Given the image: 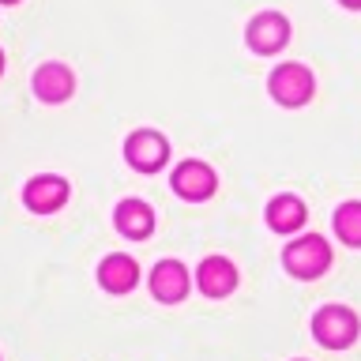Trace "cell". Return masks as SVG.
Listing matches in <instances>:
<instances>
[{
  "label": "cell",
  "mask_w": 361,
  "mask_h": 361,
  "mask_svg": "<svg viewBox=\"0 0 361 361\" xmlns=\"http://www.w3.org/2000/svg\"><path fill=\"white\" fill-rule=\"evenodd\" d=\"M282 264H286V271L298 279H320L324 271L331 267V245H327L320 233H305V237H298V241H290L282 248Z\"/></svg>",
  "instance_id": "6da1fadb"
},
{
  "label": "cell",
  "mask_w": 361,
  "mask_h": 361,
  "mask_svg": "<svg viewBox=\"0 0 361 361\" xmlns=\"http://www.w3.org/2000/svg\"><path fill=\"white\" fill-rule=\"evenodd\" d=\"M357 331H361V324H357L354 309H346V305H324L312 316V335L327 350H346L357 338Z\"/></svg>",
  "instance_id": "7a4b0ae2"
},
{
  "label": "cell",
  "mask_w": 361,
  "mask_h": 361,
  "mask_svg": "<svg viewBox=\"0 0 361 361\" xmlns=\"http://www.w3.org/2000/svg\"><path fill=\"white\" fill-rule=\"evenodd\" d=\"M267 90H271V98H275L279 106L298 109V106H305V102L312 98L316 79H312V72H309L305 64H293V61H286V64H279L275 72H271V79H267Z\"/></svg>",
  "instance_id": "3957f363"
},
{
  "label": "cell",
  "mask_w": 361,
  "mask_h": 361,
  "mask_svg": "<svg viewBox=\"0 0 361 361\" xmlns=\"http://www.w3.org/2000/svg\"><path fill=\"white\" fill-rule=\"evenodd\" d=\"M245 42H248V49L259 53V56L279 53L282 45L290 42V19L282 16V11H259V16L248 19Z\"/></svg>",
  "instance_id": "277c9868"
},
{
  "label": "cell",
  "mask_w": 361,
  "mask_h": 361,
  "mask_svg": "<svg viewBox=\"0 0 361 361\" xmlns=\"http://www.w3.org/2000/svg\"><path fill=\"white\" fill-rule=\"evenodd\" d=\"M124 158H128V166L140 169V173H158L169 158V143H166L162 132L140 128L124 140Z\"/></svg>",
  "instance_id": "5b68a950"
},
{
  "label": "cell",
  "mask_w": 361,
  "mask_h": 361,
  "mask_svg": "<svg viewBox=\"0 0 361 361\" xmlns=\"http://www.w3.org/2000/svg\"><path fill=\"white\" fill-rule=\"evenodd\" d=\"M169 180H173V192H177V196H180V200H192V203L214 196V188H219V177H214V169H211L207 162H200V158H188V162H180Z\"/></svg>",
  "instance_id": "8992f818"
},
{
  "label": "cell",
  "mask_w": 361,
  "mask_h": 361,
  "mask_svg": "<svg viewBox=\"0 0 361 361\" xmlns=\"http://www.w3.org/2000/svg\"><path fill=\"white\" fill-rule=\"evenodd\" d=\"M68 180L64 177H56V173H42V177H34L27 188H23V203H27L30 211H38V214H49L56 207H64V200H68Z\"/></svg>",
  "instance_id": "52a82bcc"
},
{
  "label": "cell",
  "mask_w": 361,
  "mask_h": 361,
  "mask_svg": "<svg viewBox=\"0 0 361 361\" xmlns=\"http://www.w3.org/2000/svg\"><path fill=\"white\" fill-rule=\"evenodd\" d=\"M151 293L158 301H166V305L185 301V293H188L185 264H177V259H158V264L151 267Z\"/></svg>",
  "instance_id": "ba28073f"
},
{
  "label": "cell",
  "mask_w": 361,
  "mask_h": 361,
  "mask_svg": "<svg viewBox=\"0 0 361 361\" xmlns=\"http://www.w3.org/2000/svg\"><path fill=\"white\" fill-rule=\"evenodd\" d=\"M196 286L207 293V298H230L237 290V267L226 256H207L196 271Z\"/></svg>",
  "instance_id": "9c48e42d"
},
{
  "label": "cell",
  "mask_w": 361,
  "mask_h": 361,
  "mask_svg": "<svg viewBox=\"0 0 361 361\" xmlns=\"http://www.w3.org/2000/svg\"><path fill=\"white\" fill-rule=\"evenodd\" d=\"M75 90V75L68 72L64 64H42L38 72H34V94H38L42 102H49V106H56V102H68Z\"/></svg>",
  "instance_id": "30bf717a"
},
{
  "label": "cell",
  "mask_w": 361,
  "mask_h": 361,
  "mask_svg": "<svg viewBox=\"0 0 361 361\" xmlns=\"http://www.w3.org/2000/svg\"><path fill=\"white\" fill-rule=\"evenodd\" d=\"M98 282H102V290H109V293H128L135 282H140V267H135L132 256L113 252L98 264Z\"/></svg>",
  "instance_id": "8fae6325"
},
{
  "label": "cell",
  "mask_w": 361,
  "mask_h": 361,
  "mask_svg": "<svg viewBox=\"0 0 361 361\" xmlns=\"http://www.w3.org/2000/svg\"><path fill=\"white\" fill-rule=\"evenodd\" d=\"M305 219H309V207L298 200V196H275L267 203V226L275 233H293L301 230Z\"/></svg>",
  "instance_id": "7c38bea8"
},
{
  "label": "cell",
  "mask_w": 361,
  "mask_h": 361,
  "mask_svg": "<svg viewBox=\"0 0 361 361\" xmlns=\"http://www.w3.org/2000/svg\"><path fill=\"white\" fill-rule=\"evenodd\" d=\"M113 222H117V230L124 233V237H147L154 230V211L147 207L143 200H124L121 207H117V214H113Z\"/></svg>",
  "instance_id": "4fadbf2b"
},
{
  "label": "cell",
  "mask_w": 361,
  "mask_h": 361,
  "mask_svg": "<svg viewBox=\"0 0 361 361\" xmlns=\"http://www.w3.org/2000/svg\"><path fill=\"white\" fill-rule=\"evenodd\" d=\"M335 233H338V241L361 248V200H346L335 211Z\"/></svg>",
  "instance_id": "5bb4252c"
},
{
  "label": "cell",
  "mask_w": 361,
  "mask_h": 361,
  "mask_svg": "<svg viewBox=\"0 0 361 361\" xmlns=\"http://www.w3.org/2000/svg\"><path fill=\"white\" fill-rule=\"evenodd\" d=\"M343 8H354V11H361V0H338Z\"/></svg>",
  "instance_id": "9a60e30c"
},
{
  "label": "cell",
  "mask_w": 361,
  "mask_h": 361,
  "mask_svg": "<svg viewBox=\"0 0 361 361\" xmlns=\"http://www.w3.org/2000/svg\"><path fill=\"white\" fill-rule=\"evenodd\" d=\"M0 75H4V53H0Z\"/></svg>",
  "instance_id": "2e32d148"
},
{
  "label": "cell",
  "mask_w": 361,
  "mask_h": 361,
  "mask_svg": "<svg viewBox=\"0 0 361 361\" xmlns=\"http://www.w3.org/2000/svg\"><path fill=\"white\" fill-rule=\"evenodd\" d=\"M0 4H19V0H0Z\"/></svg>",
  "instance_id": "e0dca14e"
}]
</instances>
